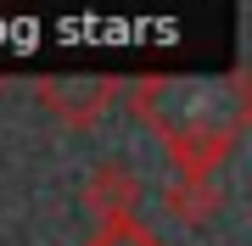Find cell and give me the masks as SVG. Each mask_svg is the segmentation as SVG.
<instances>
[{
  "label": "cell",
  "instance_id": "obj_2",
  "mask_svg": "<svg viewBox=\"0 0 252 246\" xmlns=\"http://www.w3.org/2000/svg\"><path fill=\"white\" fill-rule=\"evenodd\" d=\"M124 246H135V241H124Z\"/></svg>",
  "mask_w": 252,
  "mask_h": 246
},
{
  "label": "cell",
  "instance_id": "obj_1",
  "mask_svg": "<svg viewBox=\"0 0 252 246\" xmlns=\"http://www.w3.org/2000/svg\"><path fill=\"white\" fill-rule=\"evenodd\" d=\"M45 95L56 101V112L67 123H95L101 107H107V95H112V84H51Z\"/></svg>",
  "mask_w": 252,
  "mask_h": 246
}]
</instances>
